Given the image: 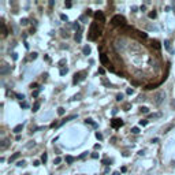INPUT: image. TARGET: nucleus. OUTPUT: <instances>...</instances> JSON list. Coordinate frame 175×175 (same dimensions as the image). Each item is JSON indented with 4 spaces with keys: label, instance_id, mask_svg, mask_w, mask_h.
<instances>
[{
    "label": "nucleus",
    "instance_id": "2",
    "mask_svg": "<svg viewBox=\"0 0 175 175\" xmlns=\"http://www.w3.org/2000/svg\"><path fill=\"white\" fill-rule=\"evenodd\" d=\"M111 23L114 25V26H120V27H123V26H126V18L123 17V15H114L112 17V19H111Z\"/></svg>",
    "mask_w": 175,
    "mask_h": 175
},
{
    "label": "nucleus",
    "instance_id": "28",
    "mask_svg": "<svg viewBox=\"0 0 175 175\" xmlns=\"http://www.w3.org/2000/svg\"><path fill=\"white\" fill-rule=\"evenodd\" d=\"M103 84L106 85V86H108V88H110V86H112V85H111V82H110V81H107L106 78H103Z\"/></svg>",
    "mask_w": 175,
    "mask_h": 175
},
{
    "label": "nucleus",
    "instance_id": "35",
    "mask_svg": "<svg viewBox=\"0 0 175 175\" xmlns=\"http://www.w3.org/2000/svg\"><path fill=\"white\" fill-rule=\"evenodd\" d=\"M123 30H126V31H131V30H133V26H127V25H126V26H123Z\"/></svg>",
    "mask_w": 175,
    "mask_h": 175
},
{
    "label": "nucleus",
    "instance_id": "13",
    "mask_svg": "<svg viewBox=\"0 0 175 175\" xmlns=\"http://www.w3.org/2000/svg\"><path fill=\"white\" fill-rule=\"evenodd\" d=\"M8 145H10V140H8V138H6L4 141L2 142V145H0V148H2V149H6Z\"/></svg>",
    "mask_w": 175,
    "mask_h": 175
},
{
    "label": "nucleus",
    "instance_id": "53",
    "mask_svg": "<svg viewBox=\"0 0 175 175\" xmlns=\"http://www.w3.org/2000/svg\"><path fill=\"white\" fill-rule=\"evenodd\" d=\"M92 157H93V159H98V153H92Z\"/></svg>",
    "mask_w": 175,
    "mask_h": 175
},
{
    "label": "nucleus",
    "instance_id": "33",
    "mask_svg": "<svg viewBox=\"0 0 175 175\" xmlns=\"http://www.w3.org/2000/svg\"><path fill=\"white\" fill-rule=\"evenodd\" d=\"M155 88H156V85H146L145 86L146 90H152V89H155Z\"/></svg>",
    "mask_w": 175,
    "mask_h": 175
},
{
    "label": "nucleus",
    "instance_id": "47",
    "mask_svg": "<svg viewBox=\"0 0 175 175\" xmlns=\"http://www.w3.org/2000/svg\"><path fill=\"white\" fill-rule=\"evenodd\" d=\"M37 86H39V85H37V84H31V85H30V88H31V89H36V90H37V89H39Z\"/></svg>",
    "mask_w": 175,
    "mask_h": 175
},
{
    "label": "nucleus",
    "instance_id": "51",
    "mask_svg": "<svg viewBox=\"0 0 175 175\" xmlns=\"http://www.w3.org/2000/svg\"><path fill=\"white\" fill-rule=\"evenodd\" d=\"M12 59L17 60V59H18V53H12Z\"/></svg>",
    "mask_w": 175,
    "mask_h": 175
},
{
    "label": "nucleus",
    "instance_id": "7",
    "mask_svg": "<svg viewBox=\"0 0 175 175\" xmlns=\"http://www.w3.org/2000/svg\"><path fill=\"white\" fill-rule=\"evenodd\" d=\"M94 18H96L97 21H101V22H106V17H104V14L101 11H96L94 12Z\"/></svg>",
    "mask_w": 175,
    "mask_h": 175
},
{
    "label": "nucleus",
    "instance_id": "52",
    "mask_svg": "<svg viewBox=\"0 0 175 175\" xmlns=\"http://www.w3.org/2000/svg\"><path fill=\"white\" fill-rule=\"evenodd\" d=\"M65 63H66V59H62V60H60V62H59V66L65 65Z\"/></svg>",
    "mask_w": 175,
    "mask_h": 175
},
{
    "label": "nucleus",
    "instance_id": "1",
    "mask_svg": "<svg viewBox=\"0 0 175 175\" xmlns=\"http://www.w3.org/2000/svg\"><path fill=\"white\" fill-rule=\"evenodd\" d=\"M100 34H101V30H100V27H98L97 22H92L90 29H89V33H88V39L90 41H94V40H97V37L100 36Z\"/></svg>",
    "mask_w": 175,
    "mask_h": 175
},
{
    "label": "nucleus",
    "instance_id": "31",
    "mask_svg": "<svg viewBox=\"0 0 175 175\" xmlns=\"http://www.w3.org/2000/svg\"><path fill=\"white\" fill-rule=\"evenodd\" d=\"M130 107H131V104H130V103H126L125 106H123V110H125V111H129Z\"/></svg>",
    "mask_w": 175,
    "mask_h": 175
},
{
    "label": "nucleus",
    "instance_id": "58",
    "mask_svg": "<svg viewBox=\"0 0 175 175\" xmlns=\"http://www.w3.org/2000/svg\"><path fill=\"white\" fill-rule=\"evenodd\" d=\"M25 175H30V174H25Z\"/></svg>",
    "mask_w": 175,
    "mask_h": 175
},
{
    "label": "nucleus",
    "instance_id": "25",
    "mask_svg": "<svg viewBox=\"0 0 175 175\" xmlns=\"http://www.w3.org/2000/svg\"><path fill=\"white\" fill-rule=\"evenodd\" d=\"M65 112H66V111H65V108H63V107H59V108H58V114H59L60 116L65 115Z\"/></svg>",
    "mask_w": 175,
    "mask_h": 175
},
{
    "label": "nucleus",
    "instance_id": "38",
    "mask_svg": "<svg viewBox=\"0 0 175 175\" xmlns=\"http://www.w3.org/2000/svg\"><path fill=\"white\" fill-rule=\"evenodd\" d=\"M116 100H118V101H122V100H123V94H122V93L118 94V96H116Z\"/></svg>",
    "mask_w": 175,
    "mask_h": 175
},
{
    "label": "nucleus",
    "instance_id": "49",
    "mask_svg": "<svg viewBox=\"0 0 175 175\" xmlns=\"http://www.w3.org/2000/svg\"><path fill=\"white\" fill-rule=\"evenodd\" d=\"M86 155H88V152H84V153L79 156V159H85V157H86Z\"/></svg>",
    "mask_w": 175,
    "mask_h": 175
},
{
    "label": "nucleus",
    "instance_id": "3",
    "mask_svg": "<svg viewBox=\"0 0 175 175\" xmlns=\"http://www.w3.org/2000/svg\"><path fill=\"white\" fill-rule=\"evenodd\" d=\"M85 75H86V71H79V73H75V74H74V78H73V84L77 85L79 81L85 79Z\"/></svg>",
    "mask_w": 175,
    "mask_h": 175
},
{
    "label": "nucleus",
    "instance_id": "4",
    "mask_svg": "<svg viewBox=\"0 0 175 175\" xmlns=\"http://www.w3.org/2000/svg\"><path fill=\"white\" fill-rule=\"evenodd\" d=\"M125 125V122H123L122 119H118V118H114L112 120H111V127H114V129H119V127H122Z\"/></svg>",
    "mask_w": 175,
    "mask_h": 175
},
{
    "label": "nucleus",
    "instance_id": "15",
    "mask_svg": "<svg viewBox=\"0 0 175 175\" xmlns=\"http://www.w3.org/2000/svg\"><path fill=\"white\" fill-rule=\"evenodd\" d=\"M90 47L89 45H85L84 48H82V52H84V55H90Z\"/></svg>",
    "mask_w": 175,
    "mask_h": 175
},
{
    "label": "nucleus",
    "instance_id": "34",
    "mask_svg": "<svg viewBox=\"0 0 175 175\" xmlns=\"http://www.w3.org/2000/svg\"><path fill=\"white\" fill-rule=\"evenodd\" d=\"M140 125H141V126H146V125H148V120H146V119L140 120Z\"/></svg>",
    "mask_w": 175,
    "mask_h": 175
},
{
    "label": "nucleus",
    "instance_id": "29",
    "mask_svg": "<svg viewBox=\"0 0 175 175\" xmlns=\"http://www.w3.org/2000/svg\"><path fill=\"white\" fill-rule=\"evenodd\" d=\"M21 108H29V104L26 101H21Z\"/></svg>",
    "mask_w": 175,
    "mask_h": 175
},
{
    "label": "nucleus",
    "instance_id": "55",
    "mask_svg": "<svg viewBox=\"0 0 175 175\" xmlns=\"http://www.w3.org/2000/svg\"><path fill=\"white\" fill-rule=\"evenodd\" d=\"M86 15H92V10H86Z\"/></svg>",
    "mask_w": 175,
    "mask_h": 175
},
{
    "label": "nucleus",
    "instance_id": "30",
    "mask_svg": "<svg viewBox=\"0 0 175 175\" xmlns=\"http://www.w3.org/2000/svg\"><path fill=\"white\" fill-rule=\"evenodd\" d=\"M37 58V53L36 52H33V53H30V56H29V60H34Z\"/></svg>",
    "mask_w": 175,
    "mask_h": 175
},
{
    "label": "nucleus",
    "instance_id": "39",
    "mask_svg": "<svg viewBox=\"0 0 175 175\" xmlns=\"http://www.w3.org/2000/svg\"><path fill=\"white\" fill-rule=\"evenodd\" d=\"M170 129H173V125H168L167 127H165V129H163V133H167Z\"/></svg>",
    "mask_w": 175,
    "mask_h": 175
},
{
    "label": "nucleus",
    "instance_id": "11",
    "mask_svg": "<svg viewBox=\"0 0 175 175\" xmlns=\"http://www.w3.org/2000/svg\"><path fill=\"white\" fill-rule=\"evenodd\" d=\"M152 47H153L155 49H157V51H160L161 49V45H160V43H159V41H152Z\"/></svg>",
    "mask_w": 175,
    "mask_h": 175
},
{
    "label": "nucleus",
    "instance_id": "18",
    "mask_svg": "<svg viewBox=\"0 0 175 175\" xmlns=\"http://www.w3.org/2000/svg\"><path fill=\"white\" fill-rule=\"evenodd\" d=\"M75 41H77V43H81V39H82V36H81V30L79 31H77V33H75Z\"/></svg>",
    "mask_w": 175,
    "mask_h": 175
},
{
    "label": "nucleus",
    "instance_id": "12",
    "mask_svg": "<svg viewBox=\"0 0 175 175\" xmlns=\"http://www.w3.org/2000/svg\"><path fill=\"white\" fill-rule=\"evenodd\" d=\"M19 156H21V153H19V152H17V153H14L10 159H8V161H10V163H12V161H15L18 157H19Z\"/></svg>",
    "mask_w": 175,
    "mask_h": 175
},
{
    "label": "nucleus",
    "instance_id": "26",
    "mask_svg": "<svg viewBox=\"0 0 175 175\" xmlns=\"http://www.w3.org/2000/svg\"><path fill=\"white\" fill-rule=\"evenodd\" d=\"M40 92H41V88H39V89H37V90H34L33 93H31V96H33V97H37V96H39V94H40Z\"/></svg>",
    "mask_w": 175,
    "mask_h": 175
},
{
    "label": "nucleus",
    "instance_id": "24",
    "mask_svg": "<svg viewBox=\"0 0 175 175\" xmlns=\"http://www.w3.org/2000/svg\"><path fill=\"white\" fill-rule=\"evenodd\" d=\"M15 97H17L18 100H21V101L25 100V96H23V94H21V93H15Z\"/></svg>",
    "mask_w": 175,
    "mask_h": 175
},
{
    "label": "nucleus",
    "instance_id": "42",
    "mask_svg": "<svg viewBox=\"0 0 175 175\" xmlns=\"http://www.w3.org/2000/svg\"><path fill=\"white\" fill-rule=\"evenodd\" d=\"M60 19H62V21H67V19H69V18H67V15H65V14H62V15H60Z\"/></svg>",
    "mask_w": 175,
    "mask_h": 175
},
{
    "label": "nucleus",
    "instance_id": "21",
    "mask_svg": "<svg viewBox=\"0 0 175 175\" xmlns=\"http://www.w3.org/2000/svg\"><path fill=\"white\" fill-rule=\"evenodd\" d=\"M85 123H86V125L89 123V125H92L93 127H97V123H94V122H93V120H92V119H86V120H85Z\"/></svg>",
    "mask_w": 175,
    "mask_h": 175
},
{
    "label": "nucleus",
    "instance_id": "6",
    "mask_svg": "<svg viewBox=\"0 0 175 175\" xmlns=\"http://www.w3.org/2000/svg\"><path fill=\"white\" fill-rule=\"evenodd\" d=\"M163 98H164V93H163V92H159V93L155 96V103L160 104L161 101H163Z\"/></svg>",
    "mask_w": 175,
    "mask_h": 175
},
{
    "label": "nucleus",
    "instance_id": "56",
    "mask_svg": "<svg viewBox=\"0 0 175 175\" xmlns=\"http://www.w3.org/2000/svg\"><path fill=\"white\" fill-rule=\"evenodd\" d=\"M94 149H100V144H96V145H94Z\"/></svg>",
    "mask_w": 175,
    "mask_h": 175
},
{
    "label": "nucleus",
    "instance_id": "5",
    "mask_svg": "<svg viewBox=\"0 0 175 175\" xmlns=\"http://www.w3.org/2000/svg\"><path fill=\"white\" fill-rule=\"evenodd\" d=\"M8 73H11V66H8L7 63H3L0 66V74L2 75H7Z\"/></svg>",
    "mask_w": 175,
    "mask_h": 175
},
{
    "label": "nucleus",
    "instance_id": "57",
    "mask_svg": "<svg viewBox=\"0 0 175 175\" xmlns=\"http://www.w3.org/2000/svg\"><path fill=\"white\" fill-rule=\"evenodd\" d=\"M112 175H120V173H119V171H115V173H114Z\"/></svg>",
    "mask_w": 175,
    "mask_h": 175
},
{
    "label": "nucleus",
    "instance_id": "50",
    "mask_svg": "<svg viewBox=\"0 0 175 175\" xmlns=\"http://www.w3.org/2000/svg\"><path fill=\"white\" fill-rule=\"evenodd\" d=\"M33 165H34V167H39V165H40V161H39V160H36V161L33 163Z\"/></svg>",
    "mask_w": 175,
    "mask_h": 175
},
{
    "label": "nucleus",
    "instance_id": "37",
    "mask_svg": "<svg viewBox=\"0 0 175 175\" xmlns=\"http://www.w3.org/2000/svg\"><path fill=\"white\" fill-rule=\"evenodd\" d=\"M164 47H165L167 49H171V48H170V41H168V40L164 41Z\"/></svg>",
    "mask_w": 175,
    "mask_h": 175
},
{
    "label": "nucleus",
    "instance_id": "23",
    "mask_svg": "<svg viewBox=\"0 0 175 175\" xmlns=\"http://www.w3.org/2000/svg\"><path fill=\"white\" fill-rule=\"evenodd\" d=\"M140 111H141L142 114H149V108L148 107H141L140 108Z\"/></svg>",
    "mask_w": 175,
    "mask_h": 175
},
{
    "label": "nucleus",
    "instance_id": "10",
    "mask_svg": "<svg viewBox=\"0 0 175 175\" xmlns=\"http://www.w3.org/2000/svg\"><path fill=\"white\" fill-rule=\"evenodd\" d=\"M74 118H77V115H70V116H67V118H65V119L62 120V122L59 123V126H62V125H65L66 122H69V120H71V119H74Z\"/></svg>",
    "mask_w": 175,
    "mask_h": 175
},
{
    "label": "nucleus",
    "instance_id": "44",
    "mask_svg": "<svg viewBox=\"0 0 175 175\" xmlns=\"http://www.w3.org/2000/svg\"><path fill=\"white\" fill-rule=\"evenodd\" d=\"M65 6H66L67 8H70V7H71V2H69V0H67V2L65 3Z\"/></svg>",
    "mask_w": 175,
    "mask_h": 175
},
{
    "label": "nucleus",
    "instance_id": "40",
    "mask_svg": "<svg viewBox=\"0 0 175 175\" xmlns=\"http://www.w3.org/2000/svg\"><path fill=\"white\" fill-rule=\"evenodd\" d=\"M27 22H29V21H27L26 18H22V19H21V25H27Z\"/></svg>",
    "mask_w": 175,
    "mask_h": 175
},
{
    "label": "nucleus",
    "instance_id": "16",
    "mask_svg": "<svg viewBox=\"0 0 175 175\" xmlns=\"http://www.w3.org/2000/svg\"><path fill=\"white\" fill-rule=\"evenodd\" d=\"M40 106H41L40 101H36V103L33 104V110H31V111H33V112H37V111H39V108H40Z\"/></svg>",
    "mask_w": 175,
    "mask_h": 175
},
{
    "label": "nucleus",
    "instance_id": "43",
    "mask_svg": "<svg viewBox=\"0 0 175 175\" xmlns=\"http://www.w3.org/2000/svg\"><path fill=\"white\" fill-rule=\"evenodd\" d=\"M133 92H134V90H133L131 88H129V89L126 90V93H127V94H133Z\"/></svg>",
    "mask_w": 175,
    "mask_h": 175
},
{
    "label": "nucleus",
    "instance_id": "27",
    "mask_svg": "<svg viewBox=\"0 0 175 175\" xmlns=\"http://www.w3.org/2000/svg\"><path fill=\"white\" fill-rule=\"evenodd\" d=\"M138 36L141 37V39H148V34L144 33V31H138Z\"/></svg>",
    "mask_w": 175,
    "mask_h": 175
},
{
    "label": "nucleus",
    "instance_id": "45",
    "mask_svg": "<svg viewBox=\"0 0 175 175\" xmlns=\"http://www.w3.org/2000/svg\"><path fill=\"white\" fill-rule=\"evenodd\" d=\"M60 161H62V159H60V157H56V159H55V161H53V163H55V164H59Z\"/></svg>",
    "mask_w": 175,
    "mask_h": 175
},
{
    "label": "nucleus",
    "instance_id": "17",
    "mask_svg": "<svg viewBox=\"0 0 175 175\" xmlns=\"http://www.w3.org/2000/svg\"><path fill=\"white\" fill-rule=\"evenodd\" d=\"M74 160H75V159L73 157V156H66V163H67V164H73V163H74Z\"/></svg>",
    "mask_w": 175,
    "mask_h": 175
},
{
    "label": "nucleus",
    "instance_id": "22",
    "mask_svg": "<svg viewBox=\"0 0 175 175\" xmlns=\"http://www.w3.org/2000/svg\"><path fill=\"white\" fill-rule=\"evenodd\" d=\"M156 17H157V12H156V11H151V12H149V18H151V19H155Z\"/></svg>",
    "mask_w": 175,
    "mask_h": 175
},
{
    "label": "nucleus",
    "instance_id": "54",
    "mask_svg": "<svg viewBox=\"0 0 175 175\" xmlns=\"http://www.w3.org/2000/svg\"><path fill=\"white\" fill-rule=\"evenodd\" d=\"M53 4H55V2H53V0H51V2H49V6H51V7H53Z\"/></svg>",
    "mask_w": 175,
    "mask_h": 175
},
{
    "label": "nucleus",
    "instance_id": "9",
    "mask_svg": "<svg viewBox=\"0 0 175 175\" xmlns=\"http://www.w3.org/2000/svg\"><path fill=\"white\" fill-rule=\"evenodd\" d=\"M22 129H23V125H18V126H15L14 129H12V133H15V134H19V133L22 131Z\"/></svg>",
    "mask_w": 175,
    "mask_h": 175
},
{
    "label": "nucleus",
    "instance_id": "48",
    "mask_svg": "<svg viewBox=\"0 0 175 175\" xmlns=\"http://www.w3.org/2000/svg\"><path fill=\"white\" fill-rule=\"evenodd\" d=\"M104 73H106V70H104L103 67H100V69H98V74H104Z\"/></svg>",
    "mask_w": 175,
    "mask_h": 175
},
{
    "label": "nucleus",
    "instance_id": "46",
    "mask_svg": "<svg viewBox=\"0 0 175 175\" xmlns=\"http://www.w3.org/2000/svg\"><path fill=\"white\" fill-rule=\"evenodd\" d=\"M103 164H106V165L111 164V160H108V159H106V160H103Z\"/></svg>",
    "mask_w": 175,
    "mask_h": 175
},
{
    "label": "nucleus",
    "instance_id": "36",
    "mask_svg": "<svg viewBox=\"0 0 175 175\" xmlns=\"http://www.w3.org/2000/svg\"><path fill=\"white\" fill-rule=\"evenodd\" d=\"M17 165H18V167H25V165H26V163H25V161L22 160V161H18Z\"/></svg>",
    "mask_w": 175,
    "mask_h": 175
},
{
    "label": "nucleus",
    "instance_id": "14",
    "mask_svg": "<svg viewBox=\"0 0 175 175\" xmlns=\"http://www.w3.org/2000/svg\"><path fill=\"white\" fill-rule=\"evenodd\" d=\"M2 30H3V37H6L8 34V30H7V27H6V23L2 21Z\"/></svg>",
    "mask_w": 175,
    "mask_h": 175
},
{
    "label": "nucleus",
    "instance_id": "19",
    "mask_svg": "<svg viewBox=\"0 0 175 175\" xmlns=\"http://www.w3.org/2000/svg\"><path fill=\"white\" fill-rule=\"evenodd\" d=\"M47 160H48V155H47L45 152H44V153L41 155V161H43V163L45 164V163H47Z\"/></svg>",
    "mask_w": 175,
    "mask_h": 175
},
{
    "label": "nucleus",
    "instance_id": "20",
    "mask_svg": "<svg viewBox=\"0 0 175 175\" xmlns=\"http://www.w3.org/2000/svg\"><path fill=\"white\" fill-rule=\"evenodd\" d=\"M60 75H66V74H67V73H69V69L67 67H60Z\"/></svg>",
    "mask_w": 175,
    "mask_h": 175
},
{
    "label": "nucleus",
    "instance_id": "8",
    "mask_svg": "<svg viewBox=\"0 0 175 175\" xmlns=\"http://www.w3.org/2000/svg\"><path fill=\"white\" fill-rule=\"evenodd\" d=\"M100 62H101V65H108V56H107V53H100Z\"/></svg>",
    "mask_w": 175,
    "mask_h": 175
},
{
    "label": "nucleus",
    "instance_id": "41",
    "mask_svg": "<svg viewBox=\"0 0 175 175\" xmlns=\"http://www.w3.org/2000/svg\"><path fill=\"white\" fill-rule=\"evenodd\" d=\"M96 138H97V140H103V134L97 131V133H96Z\"/></svg>",
    "mask_w": 175,
    "mask_h": 175
},
{
    "label": "nucleus",
    "instance_id": "32",
    "mask_svg": "<svg viewBox=\"0 0 175 175\" xmlns=\"http://www.w3.org/2000/svg\"><path fill=\"white\" fill-rule=\"evenodd\" d=\"M131 133H133V134H138V133H140V129H138V127H133V129H131Z\"/></svg>",
    "mask_w": 175,
    "mask_h": 175
}]
</instances>
